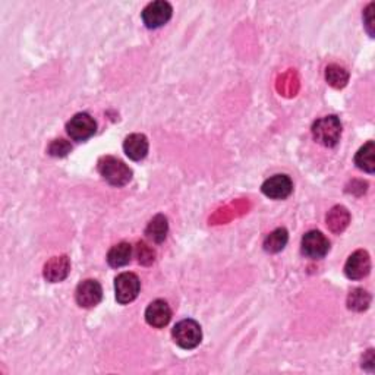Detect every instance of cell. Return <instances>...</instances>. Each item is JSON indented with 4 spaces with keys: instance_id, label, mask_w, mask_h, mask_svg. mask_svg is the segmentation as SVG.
Wrapping results in <instances>:
<instances>
[{
    "instance_id": "obj_17",
    "label": "cell",
    "mask_w": 375,
    "mask_h": 375,
    "mask_svg": "<svg viewBox=\"0 0 375 375\" xmlns=\"http://www.w3.org/2000/svg\"><path fill=\"white\" fill-rule=\"evenodd\" d=\"M355 165L358 169L367 173L375 172V144L374 141H368L364 147L359 148L355 156Z\"/></svg>"
},
{
    "instance_id": "obj_11",
    "label": "cell",
    "mask_w": 375,
    "mask_h": 375,
    "mask_svg": "<svg viewBox=\"0 0 375 375\" xmlns=\"http://www.w3.org/2000/svg\"><path fill=\"white\" fill-rule=\"evenodd\" d=\"M172 318V309L163 299H156L145 309V321L154 329L166 327Z\"/></svg>"
},
{
    "instance_id": "obj_19",
    "label": "cell",
    "mask_w": 375,
    "mask_h": 375,
    "mask_svg": "<svg viewBox=\"0 0 375 375\" xmlns=\"http://www.w3.org/2000/svg\"><path fill=\"white\" fill-rule=\"evenodd\" d=\"M371 305V295L362 289V287H356L351 293L347 295V308L355 312H364Z\"/></svg>"
},
{
    "instance_id": "obj_22",
    "label": "cell",
    "mask_w": 375,
    "mask_h": 375,
    "mask_svg": "<svg viewBox=\"0 0 375 375\" xmlns=\"http://www.w3.org/2000/svg\"><path fill=\"white\" fill-rule=\"evenodd\" d=\"M136 254H138V261L144 266L152 264V262L154 261V251L143 242L138 244V248H136Z\"/></svg>"
},
{
    "instance_id": "obj_4",
    "label": "cell",
    "mask_w": 375,
    "mask_h": 375,
    "mask_svg": "<svg viewBox=\"0 0 375 375\" xmlns=\"http://www.w3.org/2000/svg\"><path fill=\"white\" fill-rule=\"evenodd\" d=\"M173 14V8L169 2H165V0H156V2L148 3L143 14V22L145 24V27L149 30H156L166 25Z\"/></svg>"
},
{
    "instance_id": "obj_18",
    "label": "cell",
    "mask_w": 375,
    "mask_h": 375,
    "mask_svg": "<svg viewBox=\"0 0 375 375\" xmlns=\"http://www.w3.org/2000/svg\"><path fill=\"white\" fill-rule=\"evenodd\" d=\"M287 241H289V233L284 228H279L276 230H273L264 241V249L270 254H277L283 251L284 246L287 245Z\"/></svg>"
},
{
    "instance_id": "obj_20",
    "label": "cell",
    "mask_w": 375,
    "mask_h": 375,
    "mask_svg": "<svg viewBox=\"0 0 375 375\" xmlns=\"http://www.w3.org/2000/svg\"><path fill=\"white\" fill-rule=\"evenodd\" d=\"M326 80L333 89H343L349 81V72L339 65H329L326 69Z\"/></svg>"
},
{
    "instance_id": "obj_13",
    "label": "cell",
    "mask_w": 375,
    "mask_h": 375,
    "mask_svg": "<svg viewBox=\"0 0 375 375\" xmlns=\"http://www.w3.org/2000/svg\"><path fill=\"white\" fill-rule=\"evenodd\" d=\"M123 152L131 160L141 161L148 154V140L144 134H131L123 141Z\"/></svg>"
},
{
    "instance_id": "obj_6",
    "label": "cell",
    "mask_w": 375,
    "mask_h": 375,
    "mask_svg": "<svg viewBox=\"0 0 375 375\" xmlns=\"http://www.w3.org/2000/svg\"><path fill=\"white\" fill-rule=\"evenodd\" d=\"M97 131V123L94 118H91L89 113H78L66 123V132L73 141H86L90 140L91 136Z\"/></svg>"
},
{
    "instance_id": "obj_15",
    "label": "cell",
    "mask_w": 375,
    "mask_h": 375,
    "mask_svg": "<svg viewBox=\"0 0 375 375\" xmlns=\"http://www.w3.org/2000/svg\"><path fill=\"white\" fill-rule=\"evenodd\" d=\"M132 258V246L128 242H120L115 245L107 253V262L110 267L120 268L128 266Z\"/></svg>"
},
{
    "instance_id": "obj_2",
    "label": "cell",
    "mask_w": 375,
    "mask_h": 375,
    "mask_svg": "<svg viewBox=\"0 0 375 375\" xmlns=\"http://www.w3.org/2000/svg\"><path fill=\"white\" fill-rule=\"evenodd\" d=\"M312 136L324 147H336L342 136V123L337 116H324L312 125Z\"/></svg>"
},
{
    "instance_id": "obj_21",
    "label": "cell",
    "mask_w": 375,
    "mask_h": 375,
    "mask_svg": "<svg viewBox=\"0 0 375 375\" xmlns=\"http://www.w3.org/2000/svg\"><path fill=\"white\" fill-rule=\"evenodd\" d=\"M71 149H72V145L66 140H55L48 145L47 153L53 157H65L71 153Z\"/></svg>"
},
{
    "instance_id": "obj_8",
    "label": "cell",
    "mask_w": 375,
    "mask_h": 375,
    "mask_svg": "<svg viewBox=\"0 0 375 375\" xmlns=\"http://www.w3.org/2000/svg\"><path fill=\"white\" fill-rule=\"evenodd\" d=\"M103 299V287L97 280L89 279L78 284L75 291V301L81 308H94Z\"/></svg>"
},
{
    "instance_id": "obj_23",
    "label": "cell",
    "mask_w": 375,
    "mask_h": 375,
    "mask_svg": "<svg viewBox=\"0 0 375 375\" xmlns=\"http://www.w3.org/2000/svg\"><path fill=\"white\" fill-rule=\"evenodd\" d=\"M374 8L375 5L369 3L364 12V22H365L367 31L371 37H374Z\"/></svg>"
},
{
    "instance_id": "obj_16",
    "label": "cell",
    "mask_w": 375,
    "mask_h": 375,
    "mask_svg": "<svg viewBox=\"0 0 375 375\" xmlns=\"http://www.w3.org/2000/svg\"><path fill=\"white\" fill-rule=\"evenodd\" d=\"M349 221H351V214H349V211L345 207L336 205L329 211L327 226L331 232L342 233L347 228Z\"/></svg>"
},
{
    "instance_id": "obj_10",
    "label": "cell",
    "mask_w": 375,
    "mask_h": 375,
    "mask_svg": "<svg viewBox=\"0 0 375 375\" xmlns=\"http://www.w3.org/2000/svg\"><path fill=\"white\" fill-rule=\"evenodd\" d=\"M261 191L271 199H286L293 191V182L286 174H276L262 183Z\"/></svg>"
},
{
    "instance_id": "obj_5",
    "label": "cell",
    "mask_w": 375,
    "mask_h": 375,
    "mask_svg": "<svg viewBox=\"0 0 375 375\" xmlns=\"http://www.w3.org/2000/svg\"><path fill=\"white\" fill-rule=\"evenodd\" d=\"M141 282L134 273H122L115 279L116 301L120 305H128L140 295Z\"/></svg>"
},
{
    "instance_id": "obj_9",
    "label": "cell",
    "mask_w": 375,
    "mask_h": 375,
    "mask_svg": "<svg viewBox=\"0 0 375 375\" xmlns=\"http://www.w3.org/2000/svg\"><path fill=\"white\" fill-rule=\"evenodd\" d=\"M371 271V258L364 249H358L347 258L345 266V274L351 280H360L367 277Z\"/></svg>"
},
{
    "instance_id": "obj_1",
    "label": "cell",
    "mask_w": 375,
    "mask_h": 375,
    "mask_svg": "<svg viewBox=\"0 0 375 375\" xmlns=\"http://www.w3.org/2000/svg\"><path fill=\"white\" fill-rule=\"evenodd\" d=\"M98 172L109 185L115 188H122L132 179V170L122 160L111 156L98 160Z\"/></svg>"
},
{
    "instance_id": "obj_7",
    "label": "cell",
    "mask_w": 375,
    "mask_h": 375,
    "mask_svg": "<svg viewBox=\"0 0 375 375\" xmlns=\"http://www.w3.org/2000/svg\"><path fill=\"white\" fill-rule=\"evenodd\" d=\"M302 254L311 259H321L330 251V241L318 230H309L302 237Z\"/></svg>"
},
{
    "instance_id": "obj_3",
    "label": "cell",
    "mask_w": 375,
    "mask_h": 375,
    "mask_svg": "<svg viewBox=\"0 0 375 375\" xmlns=\"http://www.w3.org/2000/svg\"><path fill=\"white\" fill-rule=\"evenodd\" d=\"M172 337L174 343L179 347L186 349V351H191L195 349L203 340V330L201 326L191 318H186L179 321L176 326L172 330Z\"/></svg>"
},
{
    "instance_id": "obj_14",
    "label": "cell",
    "mask_w": 375,
    "mask_h": 375,
    "mask_svg": "<svg viewBox=\"0 0 375 375\" xmlns=\"http://www.w3.org/2000/svg\"><path fill=\"white\" fill-rule=\"evenodd\" d=\"M169 232V223L163 214L154 216L145 228V236L154 244L165 242Z\"/></svg>"
},
{
    "instance_id": "obj_12",
    "label": "cell",
    "mask_w": 375,
    "mask_h": 375,
    "mask_svg": "<svg viewBox=\"0 0 375 375\" xmlns=\"http://www.w3.org/2000/svg\"><path fill=\"white\" fill-rule=\"evenodd\" d=\"M71 271V261L66 255L50 258L43 268V276L50 283L64 282Z\"/></svg>"
}]
</instances>
